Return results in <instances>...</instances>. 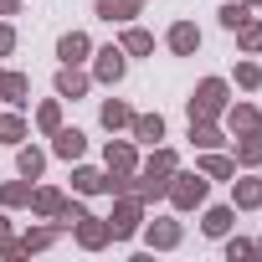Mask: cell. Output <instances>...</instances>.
Wrapping results in <instances>:
<instances>
[{
    "label": "cell",
    "mask_w": 262,
    "mask_h": 262,
    "mask_svg": "<svg viewBox=\"0 0 262 262\" xmlns=\"http://www.w3.org/2000/svg\"><path fill=\"white\" fill-rule=\"evenodd\" d=\"M226 103H231V82L226 77H201L190 88V98H185V113L190 118H221Z\"/></svg>",
    "instance_id": "1"
},
{
    "label": "cell",
    "mask_w": 262,
    "mask_h": 262,
    "mask_svg": "<svg viewBox=\"0 0 262 262\" xmlns=\"http://www.w3.org/2000/svg\"><path fill=\"white\" fill-rule=\"evenodd\" d=\"M165 201L185 216V211H201L206 201H211V180L201 175V170H175L170 175V190H165Z\"/></svg>",
    "instance_id": "2"
},
{
    "label": "cell",
    "mask_w": 262,
    "mask_h": 262,
    "mask_svg": "<svg viewBox=\"0 0 262 262\" xmlns=\"http://www.w3.org/2000/svg\"><path fill=\"white\" fill-rule=\"evenodd\" d=\"M108 226H113V242H134L139 226H144V201L134 190L113 195V211H108Z\"/></svg>",
    "instance_id": "3"
},
{
    "label": "cell",
    "mask_w": 262,
    "mask_h": 262,
    "mask_svg": "<svg viewBox=\"0 0 262 262\" xmlns=\"http://www.w3.org/2000/svg\"><path fill=\"white\" fill-rule=\"evenodd\" d=\"M93 82H103V88H118L123 82V72H128V52L118 47V41H108V47H93Z\"/></svg>",
    "instance_id": "4"
},
{
    "label": "cell",
    "mask_w": 262,
    "mask_h": 262,
    "mask_svg": "<svg viewBox=\"0 0 262 262\" xmlns=\"http://www.w3.org/2000/svg\"><path fill=\"white\" fill-rule=\"evenodd\" d=\"M139 231H144V247H149V252H175V247L185 242V221H175V216H155V221H144Z\"/></svg>",
    "instance_id": "5"
},
{
    "label": "cell",
    "mask_w": 262,
    "mask_h": 262,
    "mask_svg": "<svg viewBox=\"0 0 262 262\" xmlns=\"http://www.w3.org/2000/svg\"><path fill=\"white\" fill-rule=\"evenodd\" d=\"M103 170L108 175H139V144L134 139H108L103 144Z\"/></svg>",
    "instance_id": "6"
},
{
    "label": "cell",
    "mask_w": 262,
    "mask_h": 262,
    "mask_svg": "<svg viewBox=\"0 0 262 262\" xmlns=\"http://www.w3.org/2000/svg\"><path fill=\"white\" fill-rule=\"evenodd\" d=\"M72 236H77L82 252H103V247L113 242V226H108V216H93V211H88V216L72 226Z\"/></svg>",
    "instance_id": "7"
},
{
    "label": "cell",
    "mask_w": 262,
    "mask_h": 262,
    "mask_svg": "<svg viewBox=\"0 0 262 262\" xmlns=\"http://www.w3.org/2000/svg\"><path fill=\"white\" fill-rule=\"evenodd\" d=\"M231 206H236V211H262V175H257V170L231 175Z\"/></svg>",
    "instance_id": "8"
},
{
    "label": "cell",
    "mask_w": 262,
    "mask_h": 262,
    "mask_svg": "<svg viewBox=\"0 0 262 262\" xmlns=\"http://www.w3.org/2000/svg\"><path fill=\"white\" fill-rule=\"evenodd\" d=\"M185 139H190V149H226V144H231L226 128H221V118H190Z\"/></svg>",
    "instance_id": "9"
},
{
    "label": "cell",
    "mask_w": 262,
    "mask_h": 262,
    "mask_svg": "<svg viewBox=\"0 0 262 262\" xmlns=\"http://www.w3.org/2000/svg\"><path fill=\"white\" fill-rule=\"evenodd\" d=\"M221 123L231 128V134H252V128H262V108L247 103V98H231L226 113H221Z\"/></svg>",
    "instance_id": "10"
},
{
    "label": "cell",
    "mask_w": 262,
    "mask_h": 262,
    "mask_svg": "<svg viewBox=\"0 0 262 262\" xmlns=\"http://www.w3.org/2000/svg\"><path fill=\"white\" fill-rule=\"evenodd\" d=\"M88 57H93V36L88 31H62L57 36V62L62 67H82Z\"/></svg>",
    "instance_id": "11"
},
{
    "label": "cell",
    "mask_w": 262,
    "mask_h": 262,
    "mask_svg": "<svg viewBox=\"0 0 262 262\" xmlns=\"http://www.w3.org/2000/svg\"><path fill=\"white\" fill-rule=\"evenodd\" d=\"M144 11V0H93V16L108 21V26H128V21H139Z\"/></svg>",
    "instance_id": "12"
},
{
    "label": "cell",
    "mask_w": 262,
    "mask_h": 262,
    "mask_svg": "<svg viewBox=\"0 0 262 262\" xmlns=\"http://www.w3.org/2000/svg\"><path fill=\"white\" fill-rule=\"evenodd\" d=\"M231 160H236V170H262V128L231 134Z\"/></svg>",
    "instance_id": "13"
},
{
    "label": "cell",
    "mask_w": 262,
    "mask_h": 262,
    "mask_svg": "<svg viewBox=\"0 0 262 262\" xmlns=\"http://www.w3.org/2000/svg\"><path fill=\"white\" fill-rule=\"evenodd\" d=\"M165 47H170V57H195L201 52V26L195 21H175L165 31Z\"/></svg>",
    "instance_id": "14"
},
{
    "label": "cell",
    "mask_w": 262,
    "mask_h": 262,
    "mask_svg": "<svg viewBox=\"0 0 262 262\" xmlns=\"http://www.w3.org/2000/svg\"><path fill=\"white\" fill-rule=\"evenodd\" d=\"M52 88H57V98H62V103H67V98L77 103V98H88V93H93V72H82V67H57V82H52Z\"/></svg>",
    "instance_id": "15"
},
{
    "label": "cell",
    "mask_w": 262,
    "mask_h": 262,
    "mask_svg": "<svg viewBox=\"0 0 262 262\" xmlns=\"http://www.w3.org/2000/svg\"><path fill=\"white\" fill-rule=\"evenodd\" d=\"M226 231H236V206H201V236L221 242Z\"/></svg>",
    "instance_id": "16"
},
{
    "label": "cell",
    "mask_w": 262,
    "mask_h": 262,
    "mask_svg": "<svg viewBox=\"0 0 262 262\" xmlns=\"http://www.w3.org/2000/svg\"><path fill=\"white\" fill-rule=\"evenodd\" d=\"M128 139L134 144H165V113H134V123H128Z\"/></svg>",
    "instance_id": "17"
},
{
    "label": "cell",
    "mask_w": 262,
    "mask_h": 262,
    "mask_svg": "<svg viewBox=\"0 0 262 262\" xmlns=\"http://www.w3.org/2000/svg\"><path fill=\"white\" fill-rule=\"evenodd\" d=\"M62 201H67L62 185H31V206H26V211H31L36 221H52V216L62 211Z\"/></svg>",
    "instance_id": "18"
},
{
    "label": "cell",
    "mask_w": 262,
    "mask_h": 262,
    "mask_svg": "<svg viewBox=\"0 0 262 262\" xmlns=\"http://www.w3.org/2000/svg\"><path fill=\"white\" fill-rule=\"evenodd\" d=\"M52 155H57V160H67V165H72V160H82V155H88V134H82V128H67V123H62L57 134H52Z\"/></svg>",
    "instance_id": "19"
},
{
    "label": "cell",
    "mask_w": 262,
    "mask_h": 262,
    "mask_svg": "<svg viewBox=\"0 0 262 262\" xmlns=\"http://www.w3.org/2000/svg\"><path fill=\"white\" fill-rule=\"evenodd\" d=\"M201 160H195V170L206 175V180H231L236 175V160L226 155V149H195Z\"/></svg>",
    "instance_id": "20"
},
{
    "label": "cell",
    "mask_w": 262,
    "mask_h": 262,
    "mask_svg": "<svg viewBox=\"0 0 262 262\" xmlns=\"http://www.w3.org/2000/svg\"><path fill=\"white\" fill-rule=\"evenodd\" d=\"M103 185H108V170L72 160V195H103Z\"/></svg>",
    "instance_id": "21"
},
{
    "label": "cell",
    "mask_w": 262,
    "mask_h": 262,
    "mask_svg": "<svg viewBox=\"0 0 262 262\" xmlns=\"http://www.w3.org/2000/svg\"><path fill=\"white\" fill-rule=\"evenodd\" d=\"M98 123L108 128V134H128V123H134V108H128L123 98H103V108H98Z\"/></svg>",
    "instance_id": "22"
},
{
    "label": "cell",
    "mask_w": 262,
    "mask_h": 262,
    "mask_svg": "<svg viewBox=\"0 0 262 262\" xmlns=\"http://www.w3.org/2000/svg\"><path fill=\"white\" fill-rule=\"evenodd\" d=\"M0 103H11V108H31V77L6 67V82H0Z\"/></svg>",
    "instance_id": "23"
},
{
    "label": "cell",
    "mask_w": 262,
    "mask_h": 262,
    "mask_svg": "<svg viewBox=\"0 0 262 262\" xmlns=\"http://www.w3.org/2000/svg\"><path fill=\"white\" fill-rule=\"evenodd\" d=\"M118 47H123L128 57H155V31H144L139 21H128V26L118 31Z\"/></svg>",
    "instance_id": "24"
},
{
    "label": "cell",
    "mask_w": 262,
    "mask_h": 262,
    "mask_svg": "<svg viewBox=\"0 0 262 262\" xmlns=\"http://www.w3.org/2000/svg\"><path fill=\"white\" fill-rule=\"evenodd\" d=\"M41 170H47V149L41 144H16V175H26V180H41Z\"/></svg>",
    "instance_id": "25"
},
{
    "label": "cell",
    "mask_w": 262,
    "mask_h": 262,
    "mask_svg": "<svg viewBox=\"0 0 262 262\" xmlns=\"http://www.w3.org/2000/svg\"><path fill=\"white\" fill-rule=\"evenodd\" d=\"M31 139V123H26V113L21 108H11V113H0V144H26Z\"/></svg>",
    "instance_id": "26"
},
{
    "label": "cell",
    "mask_w": 262,
    "mask_h": 262,
    "mask_svg": "<svg viewBox=\"0 0 262 262\" xmlns=\"http://www.w3.org/2000/svg\"><path fill=\"white\" fill-rule=\"evenodd\" d=\"M165 190H170V175H155V170H139V175H134V195H139L144 206L165 201Z\"/></svg>",
    "instance_id": "27"
},
{
    "label": "cell",
    "mask_w": 262,
    "mask_h": 262,
    "mask_svg": "<svg viewBox=\"0 0 262 262\" xmlns=\"http://www.w3.org/2000/svg\"><path fill=\"white\" fill-rule=\"evenodd\" d=\"M21 242H26V252H47V247L62 242V226H57V221H36V226L21 231Z\"/></svg>",
    "instance_id": "28"
},
{
    "label": "cell",
    "mask_w": 262,
    "mask_h": 262,
    "mask_svg": "<svg viewBox=\"0 0 262 262\" xmlns=\"http://www.w3.org/2000/svg\"><path fill=\"white\" fill-rule=\"evenodd\" d=\"M31 185L36 180H26V175L21 180H0V206H6V211H26L31 206Z\"/></svg>",
    "instance_id": "29"
},
{
    "label": "cell",
    "mask_w": 262,
    "mask_h": 262,
    "mask_svg": "<svg viewBox=\"0 0 262 262\" xmlns=\"http://www.w3.org/2000/svg\"><path fill=\"white\" fill-rule=\"evenodd\" d=\"M231 36H236V52H242V57H262V21H257V16H247Z\"/></svg>",
    "instance_id": "30"
},
{
    "label": "cell",
    "mask_w": 262,
    "mask_h": 262,
    "mask_svg": "<svg viewBox=\"0 0 262 262\" xmlns=\"http://www.w3.org/2000/svg\"><path fill=\"white\" fill-rule=\"evenodd\" d=\"M31 118H36V134H47V139H52L57 128H62V98H41Z\"/></svg>",
    "instance_id": "31"
},
{
    "label": "cell",
    "mask_w": 262,
    "mask_h": 262,
    "mask_svg": "<svg viewBox=\"0 0 262 262\" xmlns=\"http://www.w3.org/2000/svg\"><path fill=\"white\" fill-rule=\"evenodd\" d=\"M139 170H155V175H175V170H180V155H175L170 144H155V149H149V160H139Z\"/></svg>",
    "instance_id": "32"
},
{
    "label": "cell",
    "mask_w": 262,
    "mask_h": 262,
    "mask_svg": "<svg viewBox=\"0 0 262 262\" xmlns=\"http://www.w3.org/2000/svg\"><path fill=\"white\" fill-rule=\"evenodd\" d=\"M231 82H236L242 93H257V88H262V62H257V57H242V62L231 67Z\"/></svg>",
    "instance_id": "33"
},
{
    "label": "cell",
    "mask_w": 262,
    "mask_h": 262,
    "mask_svg": "<svg viewBox=\"0 0 262 262\" xmlns=\"http://www.w3.org/2000/svg\"><path fill=\"white\" fill-rule=\"evenodd\" d=\"M82 216H88V206H82V195H67V201H62V211H57L52 221H57L62 231H72V226H77Z\"/></svg>",
    "instance_id": "34"
},
{
    "label": "cell",
    "mask_w": 262,
    "mask_h": 262,
    "mask_svg": "<svg viewBox=\"0 0 262 262\" xmlns=\"http://www.w3.org/2000/svg\"><path fill=\"white\" fill-rule=\"evenodd\" d=\"M252 11L242 6V0H221V11H216V21H221V31H236L242 21H247Z\"/></svg>",
    "instance_id": "35"
},
{
    "label": "cell",
    "mask_w": 262,
    "mask_h": 262,
    "mask_svg": "<svg viewBox=\"0 0 262 262\" xmlns=\"http://www.w3.org/2000/svg\"><path fill=\"white\" fill-rule=\"evenodd\" d=\"M221 252H226V262H236V257H252V252H257V242H247V236H231V231H226V236H221Z\"/></svg>",
    "instance_id": "36"
},
{
    "label": "cell",
    "mask_w": 262,
    "mask_h": 262,
    "mask_svg": "<svg viewBox=\"0 0 262 262\" xmlns=\"http://www.w3.org/2000/svg\"><path fill=\"white\" fill-rule=\"evenodd\" d=\"M21 257H31V252H26V242H21V231H11L6 242H0V262H21Z\"/></svg>",
    "instance_id": "37"
},
{
    "label": "cell",
    "mask_w": 262,
    "mask_h": 262,
    "mask_svg": "<svg viewBox=\"0 0 262 262\" xmlns=\"http://www.w3.org/2000/svg\"><path fill=\"white\" fill-rule=\"evenodd\" d=\"M16 41H21V36H16V26L0 16V57H11V52H16Z\"/></svg>",
    "instance_id": "38"
},
{
    "label": "cell",
    "mask_w": 262,
    "mask_h": 262,
    "mask_svg": "<svg viewBox=\"0 0 262 262\" xmlns=\"http://www.w3.org/2000/svg\"><path fill=\"white\" fill-rule=\"evenodd\" d=\"M11 231H16V221H11V211H6V206H0V242H6Z\"/></svg>",
    "instance_id": "39"
},
{
    "label": "cell",
    "mask_w": 262,
    "mask_h": 262,
    "mask_svg": "<svg viewBox=\"0 0 262 262\" xmlns=\"http://www.w3.org/2000/svg\"><path fill=\"white\" fill-rule=\"evenodd\" d=\"M16 11H21V0H0V16H6V21H11Z\"/></svg>",
    "instance_id": "40"
},
{
    "label": "cell",
    "mask_w": 262,
    "mask_h": 262,
    "mask_svg": "<svg viewBox=\"0 0 262 262\" xmlns=\"http://www.w3.org/2000/svg\"><path fill=\"white\" fill-rule=\"evenodd\" d=\"M242 6H247V11H257V6H262V0H242Z\"/></svg>",
    "instance_id": "41"
},
{
    "label": "cell",
    "mask_w": 262,
    "mask_h": 262,
    "mask_svg": "<svg viewBox=\"0 0 262 262\" xmlns=\"http://www.w3.org/2000/svg\"><path fill=\"white\" fill-rule=\"evenodd\" d=\"M0 82H6V67H0Z\"/></svg>",
    "instance_id": "42"
},
{
    "label": "cell",
    "mask_w": 262,
    "mask_h": 262,
    "mask_svg": "<svg viewBox=\"0 0 262 262\" xmlns=\"http://www.w3.org/2000/svg\"><path fill=\"white\" fill-rule=\"evenodd\" d=\"M257 252H262V236H257Z\"/></svg>",
    "instance_id": "43"
},
{
    "label": "cell",
    "mask_w": 262,
    "mask_h": 262,
    "mask_svg": "<svg viewBox=\"0 0 262 262\" xmlns=\"http://www.w3.org/2000/svg\"><path fill=\"white\" fill-rule=\"evenodd\" d=\"M144 6H149V0H144Z\"/></svg>",
    "instance_id": "44"
}]
</instances>
